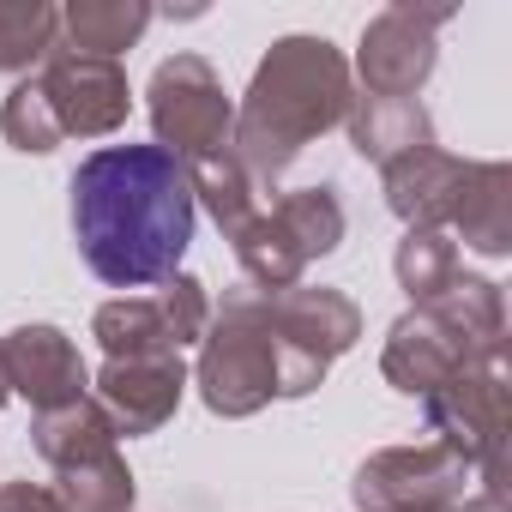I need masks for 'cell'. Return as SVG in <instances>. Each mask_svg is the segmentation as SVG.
Returning <instances> with one entry per match:
<instances>
[{
  "label": "cell",
  "mask_w": 512,
  "mask_h": 512,
  "mask_svg": "<svg viewBox=\"0 0 512 512\" xmlns=\"http://www.w3.org/2000/svg\"><path fill=\"white\" fill-rule=\"evenodd\" d=\"M356 103V73L338 43L326 37H278L266 61L253 67V85L235 109V157L241 169L272 187L320 133L344 127Z\"/></svg>",
  "instance_id": "2"
},
{
  "label": "cell",
  "mask_w": 512,
  "mask_h": 512,
  "mask_svg": "<svg viewBox=\"0 0 512 512\" xmlns=\"http://www.w3.org/2000/svg\"><path fill=\"white\" fill-rule=\"evenodd\" d=\"M380 181H386V205L404 229H446L458 181H464V157H452L440 145H422V151L386 163Z\"/></svg>",
  "instance_id": "13"
},
{
  "label": "cell",
  "mask_w": 512,
  "mask_h": 512,
  "mask_svg": "<svg viewBox=\"0 0 512 512\" xmlns=\"http://www.w3.org/2000/svg\"><path fill=\"white\" fill-rule=\"evenodd\" d=\"M0 512H61V500L43 482H0Z\"/></svg>",
  "instance_id": "26"
},
{
  "label": "cell",
  "mask_w": 512,
  "mask_h": 512,
  "mask_svg": "<svg viewBox=\"0 0 512 512\" xmlns=\"http://www.w3.org/2000/svg\"><path fill=\"white\" fill-rule=\"evenodd\" d=\"M31 440H37V452H43L55 470H73V464H91V458L121 452V434H115V422L103 416L97 398L61 404V410H43L37 428H31Z\"/></svg>",
  "instance_id": "16"
},
{
  "label": "cell",
  "mask_w": 512,
  "mask_h": 512,
  "mask_svg": "<svg viewBox=\"0 0 512 512\" xmlns=\"http://www.w3.org/2000/svg\"><path fill=\"white\" fill-rule=\"evenodd\" d=\"M187 181H193V205H205V211H211V223H217L223 235H235L253 211H260V181L241 169L235 145H229V151H217V157L187 163Z\"/></svg>",
  "instance_id": "19"
},
{
  "label": "cell",
  "mask_w": 512,
  "mask_h": 512,
  "mask_svg": "<svg viewBox=\"0 0 512 512\" xmlns=\"http://www.w3.org/2000/svg\"><path fill=\"white\" fill-rule=\"evenodd\" d=\"M392 272H398V290L410 296V308H422L464 278V260H458V241L446 229H404V241L392 253Z\"/></svg>",
  "instance_id": "18"
},
{
  "label": "cell",
  "mask_w": 512,
  "mask_h": 512,
  "mask_svg": "<svg viewBox=\"0 0 512 512\" xmlns=\"http://www.w3.org/2000/svg\"><path fill=\"white\" fill-rule=\"evenodd\" d=\"M272 302V326H278V338L296 350V356H308V362H320V368H332L344 350H356V338H362V308L344 296V290H332V284H296V290H278V296H266Z\"/></svg>",
  "instance_id": "12"
},
{
  "label": "cell",
  "mask_w": 512,
  "mask_h": 512,
  "mask_svg": "<svg viewBox=\"0 0 512 512\" xmlns=\"http://www.w3.org/2000/svg\"><path fill=\"white\" fill-rule=\"evenodd\" d=\"M464 494H470V464L440 440L386 446L362 458L350 482L356 512H452Z\"/></svg>",
  "instance_id": "7"
},
{
  "label": "cell",
  "mask_w": 512,
  "mask_h": 512,
  "mask_svg": "<svg viewBox=\"0 0 512 512\" xmlns=\"http://www.w3.org/2000/svg\"><path fill=\"white\" fill-rule=\"evenodd\" d=\"M320 380L326 368L278 338L272 302L260 290H223V302H211V326L193 362V386L211 416H260L272 398H308Z\"/></svg>",
  "instance_id": "3"
},
{
  "label": "cell",
  "mask_w": 512,
  "mask_h": 512,
  "mask_svg": "<svg viewBox=\"0 0 512 512\" xmlns=\"http://www.w3.org/2000/svg\"><path fill=\"white\" fill-rule=\"evenodd\" d=\"M344 127H350L356 157L374 163V169H386V163L434 145V121H428L422 97H356L350 115H344Z\"/></svg>",
  "instance_id": "15"
},
{
  "label": "cell",
  "mask_w": 512,
  "mask_h": 512,
  "mask_svg": "<svg viewBox=\"0 0 512 512\" xmlns=\"http://www.w3.org/2000/svg\"><path fill=\"white\" fill-rule=\"evenodd\" d=\"M157 314H163V326H169V344L187 350V344H199L205 326H211V290H205L193 272H175V278L163 284V296H157Z\"/></svg>",
  "instance_id": "25"
},
{
  "label": "cell",
  "mask_w": 512,
  "mask_h": 512,
  "mask_svg": "<svg viewBox=\"0 0 512 512\" xmlns=\"http://www.w3.org/2000/svg\"><path fill=\"white\" fill-rule=\"evenodd\" d=\"M0 350H7L13 398H25L37 416L91 398L85 356H79V344H73L61 326H43V320H37V326H19V332H0Z\"/></svg>",
  "instance_id": "11"
},
{
  "label": "cell",
  "mask_w": 512,
  "mask_h": 512,
  "mask_svg": "<svg viewBox=\"0 0 512 512\" xmlns=\"http://www.w3.org/2000/svg\"><path fill=\"white\" fill-rule=\"evenodd\" d=\"M193 181L163 145H103L73 169V241L109 290L169 284L193 241Z\"/></svg>",
  "instance_id": "1"
},
{
  "label": "cell",
  "mask_w": 512,
  "mask_h": 512,
  "mask_svg": "<svg viewBox=\"0 0 512 512\" xmlns=\"http://www.w3.org/2000/svg\"><path fill=\"white\" fill-rule=\"evenodd\" d=\"M151 25V7L145 0H73L61 7V49L73 55H97V61H115L121 49H133Z\"/></svg>",
  "instance_id": "17"
},
{
  "label": "cell",
  "mask_w": 512,
  "mask_h": 512,
  "mask_svg": "<svg viewBox=\"0 0 512 512\" xmlns=\"http://www.w3.org/2000/svg\"><path fill=\"white\" fill-rule=\"evenodd\" d=\"M452 512H506V500H494V494H464Z\"/></svg>",
  "instance_id": "27"
},
{
  "label": "cell",
  "mask_w": 512,
  "mask_h": 512,
  "mask_svg": "<svg viewBox=\"0 0 512 512\" xmlns=\"http://www.w3.org/2000/svg\"><path fill=\"white\" fill-rule=\"evenodd\" d=\"M145 109H151L157 145L181 163H199V157H217L235 145V103L205 55H169L151 73Z\"/></svg>",
  "instance_id": "6"
},
{
  "label": "cell",
  "mask_w": 512,
  "mask_h": 512,
  "mask_svg": "<svg viewBox=\"0 0 512 512\" xmlns=\"http://www.w3.org/2000/svg\"><path fill=\"white\" fill-rule=\"evenodd\" d=\"M91 338L103 344L109 362L175 350V344H169V326H163V314H157V302H145V296H115V302H103V308L91 314Z\"/></svg>",
  "instance_id": "21"
},
{
  "label": "cell",
  "mask_w": 512,
  "mask_h": 512,
  "mask_svg": "<svg viewBox=\"0 0 512 512\" xmlns=\"http://www.w3.org/2000/svg\"><path fill=\"white\" fill-rule=\"evenodd\" d=\"M428 434L482 470V494L506 500V356L470 362L422 398Z\"/></svg>",
  "instance_id": "5"
},
{
  "label": "cell",
  "mask_w": 512,
  "mask_h": 512,
  "mask_svg": "<svg viewBox=\"0 0 512 512\" xmlns=\"http://www.w3.org/2000/svg\"><path fill=\"white\" fill-rule=\"evenodd\" d=\"M278 211H284V223L302 235L308 260L338 253V241H344V199H338V187H296V193L278 199Z\"/></svg>",
  "instance_id": "23"
},
{
  "label": "cell",
  "mask_w": 512,
  "mask_h": 512,
  "mask_svg": "<svg viewBox=\"0 0 512 512\" xmlns=\"http://www.w3.org/2000/svg\"><path fill=\"white\" fill-rule=\"evenodd\" d=\"M0 133H7V145L25 151V157H49V151L61 145V127H55V115H49V103H43L37 73L7 91V103H0Z\"/></svg>",
  "instance_id": "24"
},
{
  "label": "cell",
  "mask_w": 512,
  "mask_h": 512,
  "mask_svg": "<svg viewBox=\"0 0 512 512\" xmlns=\"http://www.w3.org/2000/svg\"><path fill=\"white\" fill-rule=\"evenodd\" d=\"M506 356V302L494 278H458L446 296L410 308L392 320L380 374L404 398H428L440 380H452L470 362H500Z\"/></svg>",
  "instance_id": "4"
},
{
  "label": "cell",
  "mask_w": 512,
  "mask_h": 512,
  "mask_svg": "<svg viewBox=\"0 0 512 512\" xmlns=\"http://www.w3.org/2000/svg\"><path fill=\"white\" fill-rule=\"evenodd\" d=\"M181 392H187V362L181 350H157V356H121V362H103L91 398L103 404V416L115 422V434H157L175 410H181Z\"/></svg>",
  "instance_id": "10"
},
{
  "label": "cell",
  "mask_w": 512,
  "mask_h": 512,
  "mask_svg": "<svg viewBox=\"0 0 512 512\" xmlns=\"http://www.w3.org/2000/svg\"><path fill=\"white\" fill-rule=\"evenodd\" d=\"M61 49V7L49 0H0V73L43 67Z\"/></svg>",
  "instance_id": "20"
},
{
  "label": "cell",
  "mask_w": 512,
  "mask_h": 512,
  "mask_svg": "<svg viewBox=\"0 0 512 512\" xmlns=\"http://www.w3.org/2000/svg\"><path fill=\"white\" fill-rule=\"evenodd\" d=\"M0 404H13V380H7V350H0Z\"/></svg>",
  "instance_id": "28"
},
{
  "label": "cell",
  "mask_w": 512,
  "mask_h": 512,
  "mask_svg": "<svg viewBox=\"0 0 512 512\" xmlns=\"http://www.w3.org/2000/svg\"><path fill=\"white\" fill-rule=\"evenodd\" d=\"M37 85H43V103H49L61 139H109L115 127H127L133 91H127L121 61H97V55L55 49L37 67Z\"/></svg>",
  "instance_id": "9"
},
{
  "label": "cell",
  "mask_w": 512,
  "mask_h": 512,
  "mask_svg": "<svg viewBox=\"0 0 512 512\" xmlns=\"http://www.w3.org/2000/svg\"><path fill=\"white\" fill-rule=\"evenodd\" d=\"M440 25H452V7H416V0H398L368 19L356 49L362 97H416L440 61Z\"/></svg>",
  "instance_id": "8"
},
{
  "label": "cell",
  "mask_w": 512,
  "mask_h": 512,
  "mask_svg": "<svg viewBox=\"0 0 512 512\" xmlns=\"http://www.w3.org/2000/svg\"><path fill=\"white\" fill-rule=\"evenodd\" d=\"M55 500L61 512H133V470L121 452L55 470Z\"/></svg>",
  "instance_id": "22"
},
{
  "label": "cell",
  "mask_w": 512,
  "mask_h": 512,
  "mask_svg": "<svg viewBox=\"0 0 512 512\" xmlns=\"http://www.w3.org/2000/svg\"><path fill=\"white\" fill-rule=\"evenodd\" d=\"M446 235H458L482 260H506L512 253V163H464L458 199H452V223Z\"/></svg>",
  "instance_id": "14"
}]
</instances>
